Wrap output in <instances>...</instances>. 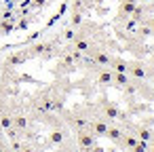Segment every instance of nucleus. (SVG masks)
Instances as JSON below:
<instances>
[{"mask_svg": "<svg viewBox=\"0 0 154 152\" xmlns=\"http://www.w3.org/2000/svg\"><path fill=\"white\" fill-rule=\"evenodd\" d=\"M66 5L68 0H0V49L36 38Z\"/></svg>", "mask_w": 154, "mask_h": 152, "instance_id": "nucleus-1", "label": "nucleus"}]
</instances>
